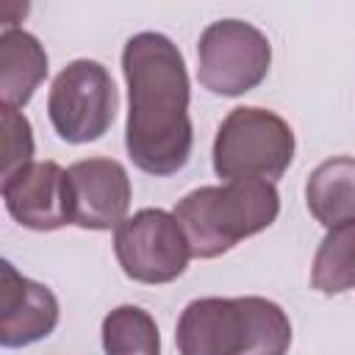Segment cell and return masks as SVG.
<instances>
[{
    "instance_id": "9c48e42d",
    "label": "cell",
    "mask_w": 355,
    "mask_h": 355,
    "mask_svg": "<svg viewBox=\"0 0 355 355\" xmlns=\"http://www.w3.org/2000/svg\"><path fill=\"white\" fill-rule=\"evenodd\" d=\"M6 211L31 230H58L69 219V183L67 169L55 161H31L3 178Z\"/></svg>"
},
{
    "instance_id": "7c38bea8",
    "label": "cell",
    "mask_w": 355,
    "mask_h": 355,
    "mask_svg": "<svg viewBox=\"0 0 355 355\" xmlns=\"http://www.w3.org/2000/svg\"><path fill=\"white\" fill-rule=\"evenodd\" d=\"M305 202L311 216L327 230L355 222V158L336 155L322 161L308 175Z\"/></svg>"
},
{
    "instance_id": "30bf717a",
    "label": "cell",
    "mask_w": 355,
    "mask_h": 355,
    "mask_svg": "<svg viewBox=\"0 0 355 355\" xmlns=\"http://www.w3.org/2000/svg\"><path fill=\"white\" fill-rule=\"evenodd\" d=\"M58 324V300L44 286L0 263V344L6 349L28 347L47 338Z\"/></svg>"
},
{
    "instance_id": "277c9868",
    "label": "cell",
    "mask_w": 355,
    "mask_h": 355,
    "mask_svg": "<svg viewBox=\"0 0 355 355\" xmlns=\"http://www.w3.org/2000/svg\"><path fill=\"white\" fill-rule=\"evenodd\" d=\"M294 161V130L258 105L233 108L214 139V172L230 180L275 183Z\"/></svg>"
},
{
    "instance_id": "4fadbf2b",
    "label": "cell",
    "mask_w": 355,
    "mask_h": 355,
    "mask_svg": "<svg viewBox=\"0 0 355 355\" xmlns=\"http://www.w3.org/2000/svg\"><path fill=\"white\" fill-rule=\"evenodd\" d=\"M311 286L322 294H341L355 288V222H344L327 230L313 255Z\"/></svg>"
},
{
    "instance_id": "8fae6325",
    "label": "cell",
    "mask_w": 355,
    "mask_h": 355,
    "mask_svg": "<svg viewBox=\"0 0 355 355\" xmlns=\"http://www.w3.org/2000/svg\"><path fill=\"white\" fill-rule=\"evenodd\" d=\"M47 78V53L28 31L0 33V97L8 108H22Z\"/></svg>"
},
{
    "instance_id": "5b68a950",
    "label": "cell",
    "mask_w": 355,
    "mask_h": 355,
    "mask_svg": "<svg viewBox=\"0 0 355 355\" xmlns=\"http://www.w3.org/2000/svg\"><path fill=\"white\" fill-rule=\"evenodd\" d=\"M272 64L266 33L244 19L211 22L197 42V80L211 94L239 97L255 89Z\"/></svg>"
},
{
    "instance_id": "ba28073f",
    "label": "cell",
    "mask_w": 355,
    "mask_h": 355,
    "mask_svg": "<svg viewBox=\"0 0 355 355\" xmlns=\"http://www.w3.org/2000/svg\"><path fill=\"white\" fill-rule=\"evenodd\" d=\"M69 219L83 230H111L128 219L130 178L114 158H83L67 169Z\"/></svg>"
},
{
    "instance_id": "7a4b0ae2",
    "label": "cell",
    "mask_w": 355,
    "mask_h": 355,
    "mask_svg": "<svg viewBox=\"0 0 355 355\" xmlns=\"http://www.w3.org/2000/svg\"><path fill=\"white\" fill-rule=\"evenodd\" d=\"M180 355H286L291 322L263 297L191 300L175 327Z\"/></svg>"
},
{
    "instance_id": "5bb4252c",
    "label": "cell",
    "mask_w": 355,
    "mask_h": 355,
    "mask_svg": "<svg viewBox=\"0 0 355 355\" xmlns=\"http://www.w3.org/2000/svg\"><path fill=\"white\" fill-rule=\"evenodd\" d=\"M105 355H161L155 319L139 305H119L103 319Z\"/></svg>"
},
{
    "instance_id": "6da1fadb",
    "label": "cell",
    "mask_w": 355,
    "mask_h": 355,
    "mask_svg": "<svg viewBox=\"0 0 355 355\" xmlns=\"http://www.w3.org/2000/svg\"><path fill=\"white\" fill-rule=\"evenodd\" d=\"M122 72L128 80L125 147L130 161L155 178L180 172L194 144L183 53L169 36L141 31L125 42Z\"/></svg>"
},
{
    "instance_id": "9a60e30c",
    "label": "cell",
    "mask_w": 355,
    "mask_h": 355,
    "mask_svg": "<svg viewBox=\"0 0 355 355\" xmlns=\"http://www.w3.org/2000/svg\"><path fill=\"white\" fill-rule=\"evenodd\" d=\"M31 155H33L31 122L25 119V114H19V108L3 105V178L31 164Z\"/></svg>"
},
{
    "instance_id": "3957f363",
    "label": "cell",
    "mask_w": 355,
    "mask_h": 355,
    "mask_svg": "<svg viewBox=\"0 0 355 355\" xmlns=\"http://www.w3.org/2000/svg\"><path fill=\"white\" fill-rule=\"evenodd\" d=\"M191 258H216L239 241L266 230L280 214V194L266 180L200 186L175 205Z\"/></svg>"
},
{
    "instance_id": "8992f818",
    "label": "cell",
    "mask_w": 355,
    "mask_h": 355,
    "mask_svg": "<svg viewBox=\"0 0 355 355\" xmlns=\"http://www.w3.org/2000/svg\"><path fill=\"white\" fill-rule=\"evenodd\" d=\"M47 116L67 144H89L108 133L116 116V89L100 61L67 64L47 94Z\"/></svg>"
},
{
    "instance_id": "52a82bcc",
    "label": "cell",
    "mask_w": 355,
    "mask_h": 355,
    "mask_svg": "<svg viewBox=\"0 0 355 355\" xmlns=\"http://www.w3.org/2000/svg\"><path fill=\"white\" fill-rule=\"evenodd\" d=\"M114 255L122 272L147 286L172 283L191 258L183 227L164 208H141L114 233Z\"/></svg>"
}]
</instances>
